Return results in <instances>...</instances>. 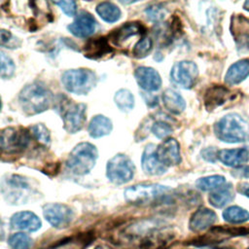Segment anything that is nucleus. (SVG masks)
I'll use <instances>...</instances> for the list:
<instances>
[{
	"mask_svg": "<svg viewBox=\"0 0 249 249\" xmlns=\"http://www.w3.org/2000/svg\"><path fill=\"white\" fill-rule=\"evenodd\" d=\"M145 27L140 22H126L115 29L109 36L113 44L121 46L128 38L136 35H143Z\"/></svg>",
	"mask_w": 249,
	"mask_h": 249,
	"instance_id": "18",
	"label": "nucleus"
},
{
	"mask_svg": "<svg viewBox=\"0 0 249 249\" xmlns=\"http://www.w3.org/2000/svg\"><path fill=\"white\" fill-rule=\"evenodd\" d=\"M243 8H244L246 11H248V12H249V0H248V1H246V2L244 3Z\"/></svg>",
	"mask_w": 249,
	"mask_h": 249,
	"instance_id": "39",
	"label": "nucleus"
},
{
	"mask_svg": "<svg viewBox=\"0 0 249 249\" xmlns=\"http://www.w3.org/2000/svg\"><path fill=\"white\" fill-rule=\"evenodd\" d=\"M8 243L12 249H30L33 241L26 233L17 232L9 237Z\"/></svg>",
	"mask_w": 249,
	"mask_h": 249,
	"instance_id": "29",
	"label": "nucleus"
},
{
	"mask_svg": "<svg viewBox=\"0 0 249 249\" xmlns=\"http://www.w3.org/2000/svg\"><path fill=\"white\" fill-rule=\"evenodd\" d=\"M98 158V151L96 147L89 142H82L77 144L70 152L66 166L68 169L77 175L88 174L94 166Z\"/></svg>",
	"mask_w": 249,
	"mask_h": 249,
	"instance_id": "3",
	"label": "nucleus"
},
{
	"mask_svg": "<svg viewBox=\"0 0 249 249\" xmlns=\"http://www.w3.org/2000/svg\"><path fill=\"white\" fill-rule=\"evenodd\" d=\"M162 102L167 111L172 114H181L186 108V102L176 90L168 89L162 93Z\"/></svg>",
	"mask_w": 249,
	"mask_h": 249,
	"instance_id": "23",
	"label": "nucleus"
},
{
	"mask_svg": "<svg viewBox=\"0 0 249 249\" xmlns=\"http://www.w3.org/2000/svg\"><path fill=\"white\" fill-rule=\"evenodd\" d=\"M30 135H32L42 145L49 146L51 143V133L46 125L42 124H33L29 127Z\"/></svg>",
	"mask_w": 249,
	"mask_h": 249,
	"instance_id": "30",
	"label": "nucleus"
},
{
	"mask_svg": "<svg viewBox=\"0 0 249 249\" xmlns=\"http://www.w3.org/2000/svg\"><path fill=\"white\" fill-rule=\"evenodd\" d=\"M52 249H83V241L79 239H66Z\"/></svg>",
	"mask_w": 249,
	"mask_h": 249,
	"instance_id": "37",
	"label": "nucleus"
},
{
	"mask_svg": "<svg viewBox=\"0 0 249 249\" xmlns=\"http://www.w3.org/2000/svg\"><path fill=\"white\" fill-rule=\"evenodd\" d=\"M226 179L222 175H211V176H206L199 178L196 182V187L201 190V191H211L218 189L225 185Z\"/></svg>",
	"mask_w": 249,
	"mask_h": 249,
	"instance_id": "28",
	"label": "nucleus"
},
{
	"mask_svg": "<svg viewBox=\"0 0 249 249\" xmlns=\"http://www.w3.org/2000/svg\"><path fill=\"white\" fill-rule=\"evenodd\" d=\"M214 132L223 142H244L249 139V122L238 114H228L215 124Z\"/></svg>",
	"mask_w": 249,
	"mask_h": 249,
	"instance_id": "2",
	"label": "nucleus"
},
{
	"mask_svg": "<svg viewBox=\"0 0 249 249\" xmlns=\"http://www.w3.org/2000/svg\"><path fill=\"white\" fill-rule=\"evenodd\" d=\"M55 5H57L62 11L63 13L68 16V17H74L76 14V10H77V4L75 1H58V2H54Z\"/></svg>",
	"mask_w": 249,
	"mask_h": 249,
	"instance_id": "36",
	"label": "nucleus"
},
{
	"mask_svg": "<svg viewBox=\"0 0 249 249\" xmlns=\"http://www.w3.org/2000/svg\"><path fill=\"white\" fill-rule=\"evenodd\" d=\"M156 146L148 144L142 154L141 164L143 171L148 175H161L166 172L167 167L160 163L156 155Z\"/></svg>",
	"mask_w": 249,
	"mask_h": 249,
	"instance_id": "15",
	"label": "nucleus"
},
{
	"mask_svg": "<svg viewBox=\"0 0 249 249\" xmlns=\"http://www.w3.org/2000/svg\"><path fill=\"white\" fill-rule=\"evenodd\" d=\"M170 191V188L159 184H137L124 190V198L132 204H144L167 195Z\"/></svg>",
	"mask_w": 249,
	"mask_h": 249,
	"instance_id": "5",
	"label": "nucleus"
},
{
	"mask_svg": "<svg viewBox=\"0 0 249 249\" xmlns=\"http://www.w3.org/2000/svg\"><path fill=\"white\" fill-rule=\"evenodd\" d=\"M97 15L106 22L112 23L120 19L122 12L119 7L112 2H101L95 9Z\"/></svg>",
	"mask_w": 249,
	"mask_h": 249,
	"instance_id": "25",
	"label": "nucleus"
},
{
	"mask_svg": "<svg viewBox=\"0 0 249 249\" xmlns=\"http://www.w3.org/2000/svg\"><path fill=\"white\" fill-rule=\"evenodd\" d=\"M249 76V59H241L231 64L228 69L225 82L227 85L233 86L241 83Z\"/></svg>",
	"mask_w": 249,
	"mask_h": 249,
	"instance_id": "20",
	"label": "nucleus"
},
{
	"mask_svg": "<svg viewBox=\"0 0 249 249\" xmlns=\"http://www.w3.org/2000/svg\"><path fill=\"white\" fill-rule=\"evenodd\" d=\"M198 76V69L195 62L183 60L176 62L170 71V80L176 86L189 89L194 87Z\"/></svg>",
	"mask_w": 249,
	"mask_h": 249,
	"instance_id": "9",
	"label": "nucleus"
},
{
	"mask_svg": "<svg viewBox=\"0 0 249 249\" xmlns=\"http://www.w3.org/2000/svg\"><path fill=\"white\" fill-rule=\"evenodd\" d=\"M30 132L23 127H7L0 132V150L5 153H18L27 148Z\"/></svg>",
	"mask_w": 249,
	"mask_h": 249,
	"instance_id": "8",
	"label": "nucleus"
},
{
	"mask_svg": "<svg viewBox=\"0 0 249 249\" xmlns=\"http://www.w3.org/2000/svg\"><path fill=\"white\" fill-rule=\"evenodd\" d=\"M242 193H243V195H244V196H248V197H249V187H248V188H246L245 190H243V191H242Z\"/></svg>",
	"mask_w": 249,
	"mask_h": 249,
	"instance_id": "40",
	"label": "nucleus"
},
{
	"mask_svg": "<svg viewBox=\"0 0 249 249\" xmlns=\"http://www.w3.org/2000/svg\"><path fill=\"white\" fill-rule=\"evenodd\" d=\"M113 50L110 48L106 38H98L89 42L84 49L85 55L91 59H99L111 53Z\"/></svg>",
	"mask_w": 249,
	"mask_h": 249,
	"instance_id": "22",
	"label": "nucleus"
},
{
	"mask_svg": "<svg viewBox=\"0 0 249 249\" xmlns=\"http://www.w3.org/2000/svg\"><path fill=\"white\" fill-rule=\"evenodd\" d=\"M217 158L227 166L240 167L249 160V151L245 148L224 149L217 153Z\"/></svg>",
	"mask_w": 249,
	"mask_h": 249,
	"instance_id": "16",
	"label": "nucleus"
},
{
	"mask_svg": "<svg viewBox=\"0 0 249 249\" xmlns=\"http://www.w3.org/2000/svg\"><path fill=\"white\" fill-rule=\"evenodd\" d=\"M0 46L8 49H17L20 46V41L10 31L0 29Z\"/></svg>",
	"mask_w": 249,
	"mask_h": 249,
	"instance_id": "34",
	"label": "nucleus"
},
{
	"mask_svg": "<svg viewBox=\"0 0 249 249\" xmlns=\"http://www.w3.org/2000/svg\"><path fill=\"white\" fill-rule=\"evenodd\" d=\"M113 129V124L109 118L103 115L94 116L88 126V132L92 138H100L108 135Z\"/></svg>",
	"mask_w": 249,
	"mask_h": 249,
	"instance_id": "21",
	"label": "nucleus"
},
{
	"mask_svg": "<svg viewBox=\"0 0 249 249\" xmlns=\"http://www.w3.org/2000/svg\"><path fill=\"white\" fill-rule=\"evenodd\" d=\"M147 17L153 21H160L164 18L166 11L161 5H152L146 9Z\"/></svg>",
	"mask_w": 249,
	"mask_h": 249,
	"instance_id": "35",
	"label": "nucleus"
},
{
	"mask_svg": "<svg viewBox=\"0 0 249 249\" xmlns=\"http://www.w3.org/2000/svg\"><path fill=\"white\" fill-rule=\"evenodd\" d=\"M156 155L158 160L165 167L174 166L181 162L180 145L174 138H166L157 148Z\"/></svg>",
	"mask_w": 249,
	"mask_h": 249,
	"instance_id": "11",
	"label": "nucleus"
},
{
	"mask_svg": "<svg viewBox=\"0 0 249 249\" xmlns=\"http://www.w3.org/2000/svg\"><path fill=\"white\" fill-rule=\"evenodd\" d=\"M242 176H244V177H249V166L243 168V170H242Z\"/></svg>",
	"mask_w": 249,
	"mask_h": 249,
	"instance_id": "38",
	"label": "nucleus"
},
{
	"mask_svg": "<svg viewBox=\"0 0 249 249\" xmlns=\"http://www.w3.org/2000/svg\"><path fill=\"white\" fill-rule=\"evenodd\" d=\"M135 166L132 160L124 154H117L111 158L106 166V175L110 182L123 185L133 178Z\"/></svg>",
	"mask_w": 249,
	"mask_h": 249,
	"instance_id": "6",
	"label": "nucleus"
},
{
	"mask_svg": "<svg viewBox=\"0 0 249 249\" xmlns=\"http://www.w3.org/2000/svg\"><path fill=\"white\" fill-rule=\"evenodd\" d=\"M231 97V92L225 87L213 86L207 89L204 95V104L208 110H213L223 105Z\"/></svg>",
	"mask_w": 249,
	"mask_h": 249,
	"instance_id": "19",
	"label": "nucleus"
},
{
	"mask_svg": "<svg viewBox=\"0 0 249 249\" xmlns=\"http://www.w3.org/2000/svg\"><path fill=\"white\" fill-rule=\"evenodd\" d=\"M1 107H2V103H1V98H0V111H1Z\"/></svg>",
	"mask_w": 249,
	"mask_h": 249,
	"instance_id": "43",
	"label": "nucleus"
},
{
	"mask_svg": "<svg viewBox=\"0 0 249 249\" xmlns=\"http://www.w3.org/2000/svg\"><path fill=\"white\" fill-rule=\"evenodd\" d=\"M11 227L15 230L33 232L41 228L40 218L31 211H20L15 213L10 220Z\"/></svg>",
	"mask_w": 249,
	"mask_h": 249,
	"instance_id": "14",
	"label": "nucleus"
},
{
	"mask_svg": "<svg viewBox=\"0 0 249 249\" xmlns=\"http://www.w3.org/2000/svg\"><path fill=\"white\" fill-rule=\"evenodd\" d=\"M153 48V41L149 37H143L141 38L134 46L132 53L137 58L145 57Z\"/></svg>",
	"mask_w": 249,
	"mask_h": 249,
	"instance_id": "32",
	"label": "nucleus"
},
{
	"mask_svg": "<svg viewBox=\"0 0 249 249\" xmlns=\"http://www.w3.org/2000/svg\"><path fill=\"white\" fill-rule=\"evenodd\" d=\"M43 215L48 223L55 229H64L74 218L73 209L63 203H47L43 206Z\"/></svg>",
	"mask_w": 249,
	"mask_h": 249,
	"instance_id": "10",
	"label": "nucleus"
},
{
	"mask_svg": "<svg viewBox=\"0 0 249 249\" xmlns=\"http://www.w3.org/2000/svg\"><path fill=\"white\" fill-rule=\"evenodd\" d=\"M138 86L146 91H156L161 86V78L157 70L152 67L139 66L134 71Z\"/></svg>",
	"mask_w": 249,
	"mask_h": 249,
	"instance_id": "13",
	"label": "nucleus"
},
{
	"mask_svg": "<svg viewBox=\"0 0 249 249\" xmlns=\"http://www.w3.org/2000/svg\"><path fill=\"white\" fill-rule=\"evenodd\" d=\"M247 249H249V247H248V248H247Z\"/></svg>",
	"mask_w": 249,
	"mask_h": 249,
	"instance_id": "44",
	"label": "nucleus"
},
{
	"mask_svg": "<svg viewBox=\"0 0 249 249\" xmlns=\"http://www.w3.org/2000/svg\"><path fill=\"white\" fill-rule=\"evenodd\" d=\"M114 101L123 112H128L134 106V96L131 91L126 89H119L114 95Z\"/></svg>",
	"mask_w": 249,
	"mask_h": 249,
	"instance_id": "27",
	"label": "nucleus"
},
{
	"mask_svg": "<svg viewBox=\"0 0 249 249\" xmlns=\"http://www.w3.org/2000/svg\"><path fill=\"white\" fill-rule=\"evenodd\" d=\"M217 220L216 213L208 208L197 209L191 217L189 228L191 231L198 232L210 228Z\"/></svg>",
	"mask_w": 249,
	"mask_h": 249,
	"instance_id": "17",
	"label": "nucleus"
},
{
	"mask_svg": "<svg viewBox=\"0 0 249 249\" xmlns=\"http://www.w3.org/2000/svg\"><path fill=\"white\" fill-rule=\"evenodd\" d=\"M66 99L59 106L63 127L68 133H76L83 128L86 123L87 105L85 103H72Z\"/></svg>",
	"mask_w": 249,
	"mask_h": 249,
	"instance_id": "7",
	"label": "nucleus"
},
{
	"mask_svg": "<svg viewBox=\"0 0 249 249\" xmlns=\"http://www.w3.org/2000/svg\"><path fill=\"white\" fill-rule=\"evenodd\" d=\"M97 27V21L94 17L87 12H80L74 21L67 28L71 34L79 38H87L92 35Z\"/></svg>",
	"mask_w": 249,
	"mask_h": 249,
	"instance_id": "12",
	"label": "nucleus"
},
{
	"mask_svg": "<svg viewBox=\"0 0 249 249\" xmlns=\"http://www.w3.org/2000/svg\"><path fill=\"white\" fill-rule=\"evenodd\" d=\"M223 217L231 224H241L249 220V212L239 206H231L223 212Z\"/></svg>",
	"mask_w": 249,
	"mask_h": 249,
	"instance_id": "26",
	"label": "nucleus"
},
{
	"mask_svg": "<svg viewBox=\"0 0 249 249\" xmlns=\"http://www.w3.org/2000/svg\"><path fill=\"white\" fill-rule=\"evenodd\" d=\"M200 249H226V248H216V247L210 246V247H201Z\"/></svg>",
	"mask_w": 249,
	"mask_h": 249,
	"instance_id": "41",
	"label": "nucleus"
},
{
	"mask_svg": "<svg viewBox=\"0 0 249 249\" xmlns=\"http://www.w3.org/2000/svg\"><path fill=\"white\" fill-rule=\"evenodd\" d=\"M234 198V192L231 184L227 186H222L213 193H211L208 196V200L211 205L216 208H222L229 204Z\"/></svg>",
	"mask_w": 249,
	"mask_h": 249,
	"instance_id": "24",
	"label": "nucleus"
},
{
	"mask_svg": "<svg viewBox=\"0 0 249 249\" xmlns=\"http://www.w3.org/2000/svg\"><path fill=\"white\" fill-rule=\"evenodd\" d=\"M172 130L173 129L171 125L163 121H157L151 126V131L153 132V134L160 139L167 138L172 133Z\"/></svg>",
	"mask_w": 249,
	"mask_h": 249,
	"instance_id": "33",
	"label": "nucleus"
},
{
	"mask_svg": "<svg viewBox=\"0 0 249 249\" xmlns=\"http://www.w3.org/2000/svg\"><path fill=\"white\" fill-rule=\"evenodd\" d=\"M94 249H102V247H100V246H97V247H95Z\"/></svg>",
	"mask_w": 249,
	"mask_h": 249,
	"instance_id": "42",
	"label": "nucleus"
},
{
	"mask_svg": "<svg viewBox=\"0 0 249 249\" xmlns=\"http://www.w3.org/2000/svg\"><path fill=\"white\" fill-rule=\"evenodd\" d=\"M52 100L51 90L42 83L38 82L24 86L18 94L19 105L28 116L40 114L48 110Z\"/></svg>",
	"mask_w": 249,
	"mask_h": 249,
	"instance_id": "1",
	"label": "nucleus"
},
{
	"mask_svg": "<svg viewBox=\"0 0 249 249\" xmlns=\"http://www.w3.org/2000/svg\"><path fill=\"white\" fill-rule=\"evenodd\" d=\"M15 68L12 58L0 51V79H10L15 73Z\"/></svg>",
	"mask_w": 249,
	"mask_h": 249,
	"instance_id": "31",
	"label": "nucleus"
},
{
	"mask_svg": "<svg viewBox=\"0 0 249 249\" xmlns=\"http://www.w3.org/2000/svg\"><path fill=\"white\" fill-rule=\"evenodd\" d=\"M61 82L67 91L78 95H85L95 87L97 78L95 73L90 69L77 68L63 72Z\"/></svg>",
	"mask_w": 249,
	"mask_h": 249,
	"instance_id": "4",
	"label": "nucleus"
}]
</instances>
